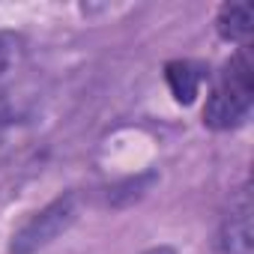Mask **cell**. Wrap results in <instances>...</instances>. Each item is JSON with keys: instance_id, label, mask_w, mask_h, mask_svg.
I'll list each match as a JSON object with an SVG mask.
<instances>
[{"instance_id": "cell-1", "label": "cell", "mask_w": 254, "mask_h": 254, "mask_svg": "<svg viewBox=\"0 0 254 254\" xmlns=\"http://www.w3.org/2000/svg\"><path fill=\"white\" fill-rule=\"evenodd\" d=\"M251 51L242 45L212 78V90L203 105V126L212 132H230L242 126L251 117Z\"/></svg>"}, {"instance_id": "cell-3", "label": "cell", "mask_w": 254, "mask_h": 254, "mask_svg": "<svg viewBox=\"0 0 254 254\" xmlns=\"http://www.w3.org/2000/svg\"><path fill=\"white\" fill-rule=\"evenodd\" d=\"M215 251L218 254H254V233H251V189L242 183L230 209L221 215L215 230Z\"/></svg>"}, {"instance_id": "cell-7", "label": "cell", "mask_w": 254, "mask_h": 254, "mask_svg": "<svg viewBox=\"0 0 254 254\" xmlns=\"http://www.w3.org/2000/svg\"><path fill=\"white\" fill-rule=\"evenodd\" d=\"M141 254H177L171 245H156V248H147V251H141Z\"/></svg>"}, {"instance_id": "cell-6", "label": "cell", "mask_w": 254, "mask_h": 254, "mask_svg": "<svg viewBox=\"0 0 254 254\" xmlns=\"http://www.w3.org/2000/svg\"><path fill=\"white\" fill-rule=\"evenodd\" d=\"M21 36L15 33H0V84L9 78V72H15V66L21 63Z\"/></svg>"}, {"instance_id": "cell-5", "label": "cell", "mask_w": 254, "mask_h": 254, "mask_svg": "<svg viewBox=\"0 0 254 254\" xmlns=\"http://www.w3.org/2000/svg\"><path fill=\"white\" fill-rule=\"evenodd\" d=\"M251 24H254V12L248 3H224L215 15V30L224 42L233 45H248L251 39Z\"/></svg>"}, {"instance_id": "cell-2", "label": "cell", "mask_w": 254, "mask_h": 254, "mask_svg": "<svg viewBox=\"0 0 254 254\" xmlns=\"http://www.w3.org/2000/svg\"><path fill=\"white\" fill-rule=\"evenodd\" d=\"M75 218H78V194L66 191V194L54 197L12 233L9 254H36L39 248L51 245L63 230H69L75 224Z\"/></svg>"}, {"instance_id": "cell-4", "label": "cell", "mask_w": 254, "mask_h": 254, "mask_svg": "<svg viewBox=\"0 0 254 254\" xmlns=\"http://www.w3.org/2000/svg\"><path fill=\"white\" fill-rule=\"evenodd\" d=\"M206 78H209V69L197 60H171L165 66V81L180 105H191Z\"/></svg>"}]
</instances>
